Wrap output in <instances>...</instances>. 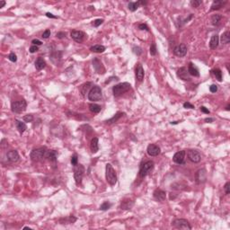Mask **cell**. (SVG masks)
<instances>
[{"label": "cell", "instance_id": "obj_1", "mask_svg": "<svg viewBox=\"0 0 230 230\" xmlns=\"http://www.w3.org/2000/svg\"><path fill=\"white\" fill-rule=\"evenodd\" d=\"M105 175H106V180L111 185H115L117 183V174L116 171L114 170V168L111 164H107L106 168H105Z\"/></svg>", "mask_w": 230, "mask_h": 230}, {"label": "cell", "instance_id": "obj_2", "mask_svg": "<svg viewBox=\"0 0 230 230\" xmlns=\"http://www.w3.org/2000/svg\"><path fill=\"white\" fill-rule=\"evenodd\" d=\"M102 97H103L102 89L98 85L93 86L88 93V99H89V101H92V102L100 101L102 99Z\"/></svg>", "mask_w": 230, "mask_h": 230}, {"label": "cell", "instance_id": "obj_3", "mask_svg": "<svg viewBox=\"0 0 230 230\" xmlns=\"http://www.w3.org/2000/svg\"><path fill=\"white\" fill-rule=\"evenodd\" d=\"M27 107V103L25 100H19L13 102L11 104V110L14 113H22L26 110Z\"/></svg>", "mask_w": 230, "mask_h": 230}, {"label": "cell", "instance_id": "obj_4", "mask_svg": "<svg viewBox=\"0 0 230 230\" xmlns=\"http://www.w3.org/2000/svg\"><path fill=\"white\" fill-rule=\"evenodd\" d=\"M130 88H131L130 84L124 82V83H120V84L114 85L113 87V95L115 96H118V95H120L122 94L126 93V92H128Z\"/></svg>", "mask_w": 230, "mask_h": 230}, {"label": "cell", "instance_id": "obj_5", "mask_svg": "<svg viewBox=\"0 0 230 230\" xmlns=\"http://www.w3.org/2000/svg\"><path fill=\"white\" fill-rule=\"evenodd\" d=\"M46 152H47V149L46 147H39V148H35L33 149L32 152H31L30 157L32 158L33 161H40L41 160L43 157H45Z\"/></svg>", "mask_w": 230, "mask_h": 230}, {"label": "cell", "instance_id": "obj_6", "mask_svg": "<svg viewBox=\"0 0 230 230\" xmlns=\"http://www.w3.org/2000/svg\"><path fill=\"white\" fill-rule=\"evenodd\" d=\"M84 174H85V167H84L82 164H76V165H75L74 178H75V183H76L78 185L81 184V182H82Z\"/></svg>", "mask_w": 230, "mask_h": 230}, {"label": "cell", "instance_id": "obj_7", "mask_svg": "<svg viewBox=\"0 0 230 230\" xmlns=\"http://www.w3.org/2000/svg\"><path fill=\"white\" fill-rule=\"evenodd\" d=\"M154 162L153 161H147L145 163H143L140 166V176L141 178L146 177L154 168Z\"/></svg>", "mask_w": 230, "mask_h": 230}, {"label": "cell", "instance_id": "obj_8", "mask_svg": "<svg viewBox=\"0 0 230 230\" xmlns=\"http://www.w3.org/2000/svg\"><path fill=\"white\" fill-rule=\"evenodd\" d=\"M172 225L177 229H184V230H191L192 226L188 220L183 219H176L172 222Z\"/></svg>", "mask_w": 230, "mask_h": 230}, {"label": "cell", "instance_id": "obj_9", "mask_svg": "<svg viewBox=\"0 0 230 230\" xmlns=\"http://www.w3.org/2000/svg\"><path fill=\"white\" fill-rule=\"evenodd\" d=\"M70 36L75 41L78 42V43L83 42L85 41V39L86 38V34L84 32H82V31H76V30L72 31L70 33Z\"/></svg>", "mask_w": 230, "mask_h": 230}, {"label": "cell", "instance_id": "obj_10", "mask_svg": "<svg viewBox=\"0 0 230 230\" xmlns=\"http://www.w3.org/2000/svg\"><path fill=\"white\" fill-rule=\"evenodd\" d=\"M187 156H188V159L192 163H199L202 160L201 153L197 150H194V149L189 150L188 153H187Z\"/></svg>", "mask_w": 230, "mask_h": 230}, {"label": "cell", "instance_id": "obj_11", "mask_svg": "<svg viewBox=\"0 0 230 230\" xmlns=\"http://www.w3.org/2000/svg\"><path fill=\"white\" fill-rule=\"evenodd\" d=\"M187 51H188L187 46L184 43L177 45L176 47H174V55H176L177 57H180V58L184 57L187 54Z\"/></svg>", "mask_w": 230, "mask_h": 230}, {"label": "cell", "instance_id": "obj_12", "mask_svg": "<svg viewBox=\"0 0 230 230\" xmlns=\"http://www.w3.org/2000/svg\"><path fill=\"white\" fill-rule=\"evenodd\" d=\"M207 180V171L202 168V169L198 170L197 173L195 174V181L197 183H203Z\"/></svg>", "mask_w": 230, "mask_h": 230}, {"label": "cell", "instance_id": "obj_13", "mask_svg": "<svg viewBox=\"0 0 230 230\" xmlns=\"http://www.w3.org/2000/svg\"><path fill=\"white\" fill-rule=\"evenodd\" d=\"M185 151L182 150V151H178L173 157V161L178 164H184V160H185Z\"/></svg>", "mask_w": 230, "mask_h": 230}, {"label": "cell", "instance_id": "obj_14", "mask_svg": "<svg viewBox=\"0 0 230 230\" xmlns=\"http://www.w3.org/2000/svg\"><path fill=\"white\" fill-rule=\"evenodd\" d=\"M177 75L178 78H180L181 79L184 80V81H189L191 80V78H190V74L188 72V69L184 67H182L181 68H179L177 70Z\"/></svg>", "mask_w": 230, "mask_h": 230}, {"label": "cell", "instance_id": "obj_15", "mask_svg": "<svg viewBox=\"0 0 230 230\" xmlns=\"http://www.w3.org/2000/svg\"><path fill=\"white\" fill-rule=\"evenodd\" d=\"M160 147L155 144H150L148 147H147V152L148 156L150 157H157L160 154Z\"/></svg>", "mask_w": 230, "mask_h": 230}, {"label": "cell", "instance_id": "obj_16", "mask_svg": "<svg viewBox=\"0 0 230 230\" xmlns=\"http://www.w3.org/2000/svg\"><path fill=\"white\" fill-rule=\"evenodd\" d=\"M6 157H7V159L12 162V163H15L17 162L20 158V156L18 154V152L16 150H10L7 152L6 154Z\"/></svg>", "mask_w": 230, "mask_h": 230}, {"label": "cell", "instance_id": "obj_17", "mask_svg": "<svg viewBox=\"0 0 230 230\" xmlns=\"http://www.w3.org/2000/svg\"><path fill=\"white\" fill-rule=\"evenodd\" d=\"M153 195H154V198L156 199L157 201L158 202H164L165 201V198H166V193L165 192H164L163 190H160V189H157L154 193H153Z\"/></svg>", "mask_w": 230, "mask_h": 230}, {"label": "cell", "instance_id": "obj_18", "mask_svg": "<svg viewBox=\"0 0 230 230\" xmlns=\"http://www.w3.org/2000/svg\"><path fill=\"white\" fill-rule=\"evenodd\" d=\"M144 75H145V72H144L143 67L140 63H139L136 68V78H137V81L141 82L144 78Z\"/></svg>", "mask_w": 230, "mask_h": 230}, {"label": "cell", "instance_id": "obj_19", "mask_svg": "<svg viewBox=\"0 0 230 230\" xmlns=\"http://www.w3.org/2000/svg\"><path fill=\"white\" fill-rule=\"evenodd\" d=\"M219 43V37L218 34H214L209 41V48L211 50H216Z\"/></svg>", "mask_w": 230, "mask_h": 230}, {"label": "cell", "instance_id": "obj_20", "mask_svg": "<svg viewBox=\"0 0 230 230\" xmlns=\"http://www.w3.org/2000/svg\"><path fill=\"white\" fill-rule=\"evenodd\" d=\"M45 157L48 158L50 161H52V162H55L58 158V152L55 151V150H47V152H46V155H45Z\"/></svg>", "mask_w": 230, "mask_h": 230}, {"label": "cell", "instance_id": "obj_21", "mask_svg": "<svg viewBox=\"0 0 230 230\" xmlns=\"http://www.w3.org/2000/svg\"><path fill=\"white\" fill-rule=\"evenodd\" d=\"M134 205V202L130 200V199H127V200H123L121 202L120 204V208L121 209H130Z\"/></svg>", "mask_w": 230, "mask_h": 230}, {"label": "cell", "instance_id": "obj_22", "mask_svg": "<svg viewBox=\"0 0 230 230\" xmlns=\"http://www.w3.org/2000/svg\"><path fill=\"white\" fill-rule=\"evenodd\" d=\"M188 72H189L190 75H193V76H196V78L200 76V72H199V69L192 63L189 64V66H188Z\"/></svg>", "mask_w": 230, "mask_h": 230}, {"label": "cell", "instance_id": "obj_23", "mask_svg": "<svg viewBox=\"0 0 230 230\" xmlns=\"http://www.w3.org/2000/svg\"><path fill=\"white\" fill-rule=\"evenodd\" d=\"M46 67V61L44 60L43 58L41 57H39L36 61H35V68L37 70H41L43 69L44 68Z\"/></svg>", "mask_w": 230, "mask_h": 230}, {"label": "cell", "instance_id": "obj_24", "mask_svg": "<svg viewBox=\"0 0 230 230\" xmlns=\"http://www.w3.org/2000/svg\"><path fill=\"white\" fill-rule=\"evenodd\" d=\"M147 2L145 1H137V2H130L129 4V9L131 12H135L137 8L140 7V5H146Z\"/></svg>", "mask_w": 230, "mask_h": 230}, {"label": "cell", "instance_id": "obj_25", "mask_svg": "<svg viewBox=\"0 0 230 230\" xmlns=\"http://www.w3.org/2000/svg\"><path fill=\"white\" fill-rule=\"evenodd\" d=\"M15 125H16V129L20 132V134H23L27 129V126L24 122H23L19 120H15Z\"/></svg>", "mask_w": 230, "mask_h": 230}, {"label": "cell", "instance_id": "obj_26", "mask_svg": "<svg viewBox=\"0 0 230 230\" xmlns=\"http://www.w3.org/2000/svg\"><path fill=\"white\" fill-rule=\"evenodd\" d=\"M90 149L93 153H97L99 150V146H98V139L97 137H94L92 139L91 143H90Z\"/></svg>", "mask_w": 230, "mask_h": 230}, {"label": "cell", "instance_id": "obj_27", "mask_svg": "<svg viewBox=\"0 0 230 230\" xmlns=\"http://www.w3.org/2000/svg\"><path fill=\"white\" fill-rule=\"evenodd\" d=\"M226 3V1H222V0H217V1H214L211 5V8L210 10L211 11H214V10H218V9H220L221 7L224 6V5Z\"/></svg>", "mask_w": 230, "mask_h": 230}, {"label": "cell", "instance_id": "obj_28", "mask_svg": "<svg viewBox=\"0 0 230 230\" xmlns=\"http://www.w3.org/2000/svg\"><path fill=\"white\" fill-rule=\"evenodd\" d=\"M90 51H93V52H95V53H103L105 51V47L103 45L96 44V45L92 46V47L90 48Z\"/></svg>", "mask_w": 230, "mask_h": 230}, {"label": "cell", "instance_id": "obj_29", "mask_svg": "<svg viewBox=\"0 0 230 230\" xmlns=\"http://www.w3.org/2000/svg\"><path fill=\"white\" fill-rule=\"evenodd\" d=\"M89 110L94 113H99L102 110V107L96 103H91L89 105Z\"/></svg>", "mask_w": 230, "mask_h": 230}, {"label": "cell", "instance_id": "obj_30", "mask_svg": "<svg viewBox=\"0 0 230 230\" xmlns=\"http://www.w3.org/2000/svg\"><path fill=\"white\" fill-rule=\"evenodd\" d=\"M221 19H222V16L220 14H213L211 17V23L213 25H219V23L221 22Z\"/></svg>", "mask_w": 230, "mask_h": 230}, {"label": "cell", "instance_id": "obj_31", "mask_svg": "<svg viewBox=\"0 0 230 230\" xmlns=\"http://www.w3.org/2000/svg\"><path fill=\"white\" fill-rule=\"evenodd\" d=\"M220 41L223 44H227L229 43L230 41V33L228 31H226V32H225L222 35H221V38H220Z\"/></svg>", "mask_w": 230, "mask_h": 230}, {"label": "cell", "instance_id": "obj_32", "mask_svg": "<svg viewBox=\"0 0 230 230\" xmlns=\"http://www.w3.org/2000/svg\"><path fill=\"white\" fill-rule=\"evenodd\" d=\"M212 72H213L214 75H215V78H216L219 82H221V81H222V72H221V70H220L219 68H215Z\"/></svg>", "mask_w": 230, "mask_h": 230}, {"label": "cell", "instance_id": "obj_33", "mask_svg": "<svg viewBox=\"0 0 230 230\" xmlns=\"http://www.w3.org/2000/svg\"><path fill=\"white\" fill-rule=\"evenodd\" d=\"M122 115H123V113H118L115 116H113L112 119H110L109 120H107L106 122H107V123H113V122H116Z\"/></svg>", "mask_w": 230, "mask_h": 230}, {"label": "cell", "instance_id": "obj_34", "mask_svg": "<svg viewBox=\"0 0 230 230\" xmlns=\"http://www.w3.org/2000/svg\"><path fill=\"white\" fill-rule=\"evenodd\" d=\"M111 206H112V204H111L110 202H104L100 206V209H101V210H107V209H109L111 208Z\"/></svg>", "mask_w": 230, "mask_h": 230}, {"label": "cell", "instance_id": "obj_35", "mask_svg": "<svg viewBox=\"0 0 230 230\" xmlns=\"http://www.w3.org/2000/svg\"><path fill=\"white\" fill-rule=\"evenodd\" d=\"M202 4V1H201V0H192V1H191V5L192 7H199Z\"/></svg>", "mask_w": 230, "mask_h": 230}, {"label": "cell", "instance_id": "obj_36", "mask_svg": "<svg viewBox=\"0 0 230 230\" xmlns=\"http://www.w3.org/2000/svg\"><path fill=\"white\" fill-rule=\"evenodd\" d=\"M156 54H157V46H156L155 43H153L150 47V55L155 56Z\"/></svg>", "mask_w": 230, "mask_h": 230}, {"label": "cell", "instance_id": "obj_37", "mask_svg": "<svg viewBox=\"0 0 230 230\" xmlns=\"http://www.w3.org/2000/svg\"><path fill=\"white\" fill-rule=\"evenodd\" d=\"M8 59H9L10 61H12V62H16V61H17V57H16V55H15L14 52H11V53L8 55Z\"/></svg>", "mask_w": 230, "mask_h": 230}, {"label": "cell", "instance_id": "obj_38", "mask_svg": "<svg viewBox=\"0 0 230 230\" xmlns=\"http://www.w3.org/2000/svg\"><path fill=\"white\" fill-rule=\"evenodd\" d=\"M33 120V116L32 114H28V115H25L23 117L24 122H32Z\"/></svg>", "mask_w": 230, "mask_h": 230}, {"label": "cell", "instance_id": "obj_39", "mask_svg": "<svg viewBox=\"0 0 230 230\" xmlns=\"http://www.w3.org/2000/svg\"><path fill=\"white\" fill-rule=\"evenodd\" d=\"M90 85H92V83H86V84H85L84 85H82V88H81V91H82V93H83V95L85 94V90H88V88L90 87Z\"/></svg>", "mask_w": 230, "mask_h": 230}, {"label": "cell", "instance_id": "obj_40", "mask_svg": "<svg viewBox=\"0 0 230 230\" xmlns=\"http://www.w3.org/2000/svg\"><path fill=\"white\" fill-rule=\"evenodd\" d=\"M51 36V31L49 29H47L45 31V32L42 33V38L43 39H48L49 37Z\"/></svg>", "mask_w": 230, "mask_h": 230}, {"label": "cell", "instance_id": "obj_41", "mask_svg": "<svg viewBox=\"0 0 230 230\" xmlns=\"http://www.w3.org/2000/svg\"><path fill=\"white\" fill-rule=\"evenodd\" d=\"M38 51H39V48H38V46H36V45H32L30 47V50H29V51L31 53H34V52H36Z\"/></svg>", "mask_w": 230, "mask_h": 230}, {"label": "cell", "instance_id": "obj_42", "mask_svg": "<svg viewBox=\"0 0 230 230\" xmlns=\"http://www.w3.org/2000/svg\"><path fill=\"white\" fill-rule=\"evenodd\" d=\"M78 156L76 155H74L72 157H71V164H72V165H76L78 164Z\"/></svg>", "mask_w": 230, "mask_h": 230}, {"label": "cell", "instance_id": "obj_43", "mask_svg": "<svg viewBox=\"0 0 230 230\" xmlns=\"http://www.w3.org/2000/svg\"><path fill=\"white\" fill-rule=\"evenodd\" d=\"M103 23V19H96L95 21H94L93 25H94L95 27H98V26L101 25Z\"/></svg>", "mask_w": 230, "mask_h": 230}, {"label": "cell", "instance_id": "obj_44", "mask_svg": "<svg viewBox=\"0 0 230 230\" xmlns=\"http://www.w3.org/2000/svg\"><path fill=\"white\" fill-rule=\"evenodd\" d=\"M183 107H184L185 109H194V106L192 103H190L189 102H186L183 103Z\"/></svg>", "mask_w": 230, "mask_h": 230}, {"label": "cell", "instance_id": "obj_45", "mask_svg": "<svg viewBox=\"0 0 230 230\" xmlns=\"http://www.w3.org/2000/svg\"><path fill=\"white\" fill-rule=\"evenodd\" d=\"M209 91L211 92V93H216V92L218 91V85H211L209 86Z\"/></svg>", "mask_w": 230, "mask_h": 230}, {"label": "cell", "instance_id": "obj_46", "mask_svg": "<svg viewBox=\"0 0 230 230\" xmlns=\"http://www.w3.org/2000/svg\"><path fill=\"white\" fill-rule=\"evenodd\" d=\"M224 189H225V192H226V194H229V192H230V182H227L226 184H225V187H224Z\"/></svg>", "mask_w": 230, "mask_h": 230}, {"label": "cell", "instance_id": "obj_47", "mask_svg": "<svg viewBox=\"0 0 230 230\" xmlns=\"http://www.w3.org/2000/svg\"><path fill=\"white\" fill-rule=\"evenodd\" d=\"M139 29H140V30H142V31H144V30H145V31H149L147 25L145 24V23H140V24L139 25Z\"/></svg>", "mask_w": 230, "mask_h": 230}, {"label": "cell", "instance_id": "obj_48", "mask_svg": "<svg viewBox=\"0 0 230 230\" xmlns=\"http://www.w3.org/2000/svg\"><path fill=\"white\" fill-rule=\"evenodd\" d=\"M56 36H57V38H58V39H63V38L66 37V33L59 32V33H58L56 34Z\"/></svg>", "mask_w": 230, "mask_h": 230}, {"label": "cell", "instance_id": "obj_49", "mask_svg": "<svg viewBox=\"0 0 230 230\" xmlns=\"http://www.w3.org/2000/svg\"><path fill=\"white\" fill-rule=\"evenodd\" d=\"M32 43H33V45H36V46H41V45H42V41H41L40 40H37V39L33 40Z\"/></svg>", "mask_w": 230, "mask_h": 230}, {"label": "cell", "instance_id": "obj_50", "mask_svg": "<svg viewBox=\"0 0 230 230\" xmlns=\"http://www.w3.org/2000/svg\"><path fill=\"white\" fill-rule=\"evenodd\" d=\"M201 111H202V113H207V114H209V113H210V112L206 108V107H204V106H202V107H201Z\"/></svg>", "mask_w": 230, "mask_h": 230}, {"label": "cell", "instance_id": "obj_51", "mask_svg": "<svg viewBox=\"0 0 230 230\" xmlns=\"http://www.w3.org/2000/svg\"><path fill=\"white\" fill-rule=\"evenodd\" d=\"M46 16L47 17H49V18H53V19H56V18H58L56 15H53L52 14H51V13H46Z\"/></svg>", "mask_w": 230, "mask_h": 230}, {"label": "cell", "instance_id": "obj_52", "mask_svg": "<svg viewBox=\"0 0 230 230\" xmlns=\"http://www.w3.org/2000/svg\"><path fill=\"white\" fill-rule=\"evenodd\" d=\"M213 120H214V119H212V118H206L205 119V121L208 122V123H211V122H213Z\"/></svg>", "mask_w": 230, "mask_h": 230}, {"label": "cell", "instance_id": "obj_53", "mask_svg": "<svg viewBox=\"0 0 230 230\" xmlns=\"http://www.w3.org/2000/svg\"><path fill=\"white\" fill-rule=\"evenodd\" d=\"M5 5H6V1H0V8L4 7Z\"/></svg>", "mask_w": 230, "mask_h": 230}, {"label": "cell", "instance_id": "obj_54", "mask_svg": "<svg viewBox=\"0 0 230 230\" xmlns=\"http://www.w3.org/2000/svg\"><path fill=\"white\" fill-rule=\"evenodd\" d=\"M226 111H229V105H227V106H226Z\"/></svg>", "mask_w": 230, "mask_h": 230}]
</instances>
